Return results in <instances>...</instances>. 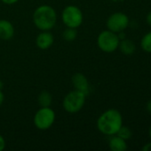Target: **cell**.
<instances>
[{
  "mask_svg": "<svg viewBox=\"0 0 151 151\" xmlns=\"http://www.w3.org/2000/svg\"><path fill=\"white\" fill-rule=\"evenodd\" d=\"M146 109H147V111H148V112L151 114V100H150L148 103H147V104H146Z\"/></svg>",
  "mask_w": 151,
  "mask_h": 151,
  "instance_id": "obj_21",
  "label": "cell"
},
{
  "mask_svg": "<svg viewBox=\"0 0 151 151\" xmlns=\"http://www.w3.org/2000/svg\"><path fill=\"white\" fill-rule=\"evenodd\" d=\"M83 12L76 5L66 6L61 13V19L67 27L77 28L83 22Z\"/></svg>",
  "mask_w": 151,
  "mask_h": 151,
  "instance_id": "obj_5",
  "label": "cell"
},
{
  "mask_svg": "<svg viewBox=\"0 0 151 151\" xmlns=\"http://www.w3.org/2000/svg\"><path fill=\"white\" fill-rule=\"evenodd\" d=\"M120 39L117 33L110 30H104L100 33L97 38V45L106 53H112L118 49Z\"/></svg>",
  "mask_w": 151,
  "mask_h": 151,
  "instance_id": "obj_4",
  "label": "cell"
},
{
  "mask_svg": "<svg viewBox=\"0 0 151 151\" xmlns=\"http://www.w3.org/2000/svg\"><path fill=\"white\" fill-rule=\"evenodd\" d=\"M3 87H4V83H3V81L0 80V90H2Z\"/></svg>",
  "mask_w": 151,
  "mask_h": 151,
  "instance_id": "obj_23",
  "label": "cell"
},
{
  "mask_svg": "<svg viewBox=\"0 0 151 151\" xmlns=\"http://www.w3.org/2000/svg\"><path fill=\"white\" fill-rule=\"evenodd\" d=\"M38 104L41 107H50L52 104V96L48 91H42L38 96Z\"/></svg>",
  "mask_w": 151,
  "mask_h": 151,
  "instance_id": "obj_13",
  "label": "cell"
},
{
  "mask_svg": "<svg viewBox=\"0 0 151 151\" xmlns=\"http://www.w3.org/2000/svg\"><path fill=\"white\" fill-rule=\"evenodd\" d=\"M5 148V141L4 137L0 134V151H3Z\"/></svg>",
  "mask_w": 151,
  "mask_h": 151,
  "instance_id": "obj_17",
  "label": "cell"
},
{
  "mask_svg": "<svg viewBox=\"0 0 151 151\" xmlns=\"http://www.w3.org/2000/svg\"><path fill=\"white\" fill-rule=\"evenodd\" d=\"M146 21H147V23L149 24V26L151 27V12H150L148 13V15H147V17H146Z\"/></svg>",
  "mask_w": 151,
  "mask_h": 151,
  "instance_id": "obj_20",
  "label": "cell"
},
{
  "mask_svg": "<svg viewBox=\"0 0 151 151\" xmlns=\"http://www.w3.org/2000/svg\"><path fill=\"white\" fill-rule=\"evenodd\" d=\"M13 25L6 19H0V39L8 41L14 35Z\"/></svg>",
  "mask_w": 151,
  "mask_h": 151,
  "instance_id": "obj_10",
  "label": "cell"
},
{
  "mask_svg": "<svg viewBox=\"0 0 151 151\" xmlns=\"http://www.w3.org/2000/svg\"><path fill=\"white\" fill-rule=\"evenodd\" d=\"M33 121L37 129L47 130L55 121V112L50 107H41L36 112Z\"/></svg>",
  "mask_w": 151,
  "mask_h": 151,
  "instance_id": "obj_6",
  "label": "cell"
},
{
  "mask_svg": "<svg viewBox=\"0 0 151 151\" xmlns=\"http://www.w3.org/2000/svg\"><path fill=\"white\" fill-rule=\"evenodd\" d=\"M141 47L145 52L151 53V31L143 35V37L142 38Z\"/></svg>",
  "mask_w": 151,
  "mask_h": 151,
  "instance_id": "obj_14",
  "label": "cell"
},
{
  "mask_svg": "<svg viewBox=\"0 0 151 151\" xmlns=\"http://www.w3.org/2000/svg\"><path fill=\"white\" fill-rule=\"evenodd\" d=\"M123 126V117L117 109H109L105 111L97 119L98 130L108 136L117 134Z\"/></svg>",
  "mask_w": 151,
  "mask_h": 151,
  "instance_id": "obj_1",
  "label": "cell"
},
{
  "mask_svg": "<svg viewBox=\"0 0 151 151\" xmlns=\"http://www.w3.org/2000/svg\"><path fill=\"white\" fill-rule=\"evenodd\" d=\"M72 84L76 90H78L85 95L88 96L90 93V85L88 82L87 78L81 73H75L72 76Z\"/></svg>",
  "mask_w": 151,
  "mask_h": 151,
  "instance_id": "obj_8",
  "label": "cell"
},
{
  "mask_svg": "<svg viewBox=\"0 0 151 151\" xmlns=\"http://www.w3.org/2000/svg\"><path fill=\"white\" fill-rule=\"evenodd\" d=\"M142 150L143 151H151V142L148 143V144H145L142 148Z\"/></svg>",
  "mask_w": 151,
  "mask_h": 151,
  "instance_id": "obj_19",
  "label": "cell"
},
{
  "mask_svg": "<svg viewBox=\"0 0 151 151\" xmlns=\"http://www.w3.org/2000/svg\"><path fill=\"white\" fill-rule=\"evenodd\" d=\"M4 94H3L2 90H0V106L2 105V104H3V102H4Z\"/></svg>",
  "mask_w": 151,
  "mask_h": 151,
  "instance_id": "obj_22",
  "label": "cell"
},
{
  "mask_svg": "<svg viewBox=\"0 0 151 151\" xmlns=\"http://www.w3.org/2000/svg\"><path fill=\"white\" fill-rule=\"evenodd\" d=\"M33 22L39 30L49 31L57 22V13L50 5H40L34 11Z\"/></svg>",
  "mask_w": 151,
  "mask_h": 151,
  "instance_id": "obj_2",
  "label": "cell"
},
{
  "mask_svg": "<svg viewBox=\"0 0 151 151\" xmlns=\"http://www.w3.org/2000/svg\"><path fill=\"white\" fill-rule=\"evenodd\" d=\"M149 135H150V137L151 138V127H150V130H149Z\"/></svg>",
  "mask_w": 151,
  "mask_h": 151,
  "instance_id": "obj_24",
  "label": "cell"
},
{
  "mask_svg": "<svg viewBox=\"0 0 151 151\" xmlns=\"http://www.w3.org/2000/svg\"><path fill=\"white\" fill-rule=\"evenodd\" d=\"M118 48L120 49V50L122 51L123 54L128 55V56L133 55L136 50V46H135L134 42L129 39H126V38L120 41Z\"/></svg>",
  "mask_w": 151,
  "mask_h": 151,
  "instance_id": "obj_12",
  "label": "cell"
},
{
  "mask_svg": "<svg viewBox=\"0 0 151 151\" xmlns=\"http://www.w3.org/2000/svg\"><path fill=\"white\" fill-rule=\"evenodd\" d=\"M4 4H9V5H11V4H14L15 3H17L19 0H1Z\"/></svg>",
  "mask_w": 151,
  "mask_h": 151,
  "instance_id": "obj_18",
  "label": "cell"
},
{
  "mask_svg": "<svg viewBox=\"0 0 151 151\" xmlns=\"http://www.w3.org/2000/svg\"><path fill=\"white\" fill-rule=\"evenodd\" d=\"M129 18L124 12H115L107 19V27L114 33L125 31L129 26Z\"/></svg>",
  "mask_w": 151,
  "mask_h": 151,
  "instance_id": "obj_7",
  "label": "cell"
},
{
  "mask_svg": "<svg viewBox=\"0 0 151 151\" xmlns=\"http://www.w3.org/2000/svg\"><path fill=\"white\" fill-rule=\"evenodd\" d=\"M132 134H133V133H132L131 129H130L129 127H124V126L121 127V128L118 130V132H117V136L121 137L122 139H124V140H125V141L129 140V139L132 137Z\"/></svg>",
  "mask_w": 151,
  "mask_h": 151,
  "instance_id": "obj_16",
  "label": "cell"
},
{
  "mask_svg": "<svg viewBox=\"0 0 151 151\" xmlns=\"http://www.w3.org/2000/svg\"><path fill=\"white\" fill-rule=\"evenodd\" d=\"M53 41L54 38L53 34L48 31H43L36 36V44L41 50H47L53 45Z\"/></svg>",
  "mask_w": 151,
  "mask_h": 151,
  "instance_id": "obj_9",
  "label": "cell"
},
{
  "mask_svg": "<svg viewBox=\"0 0 151 151\" xmlns=\"http://www.w3.org/2000/svg\"><path fill=\"white\" fill-rule=\"evenodd\" d=\"M109 146L112 151H125L128 149L126 141L117 136V134L112 135L109 140Z\"/></svg>",
  "mask_w": 151,
  "mask_h": 151,
  "instance_id": "obj_11",
  "label": "cell"
},
{
  "mask_svg": "<svg viewBox=\"0 0 151 151\" xmlns=\"http://www.w3.org/2000/svg\"><path fill=\"white\" fill-rule=\"evenodd\" d=\"M62 36H63V38H64L66 41H69V42L74 41V40L77 38V28L67 27V29L64 30V32H63V34H62Z\"/></svg>",
  "mask_w": 151,
  "mask_h": 151,
  "instance_id": "obj_15",
  "label": "cell"
},
{
  "mask_svg": "<svg viewBox=\"0 0 151 151\" xmlns=\"http://www.w3.org/2000/svg\"><path fill=\"white\" fill-rule=\"evenodd\" d=\"M86 95L78 91L73 90L66 95L63 99L62 106L66 111L69 113H76L78 112L85 105L86 100Z\"/></svg>",
  "mask_w": 151,
  "mask_h": 151,
  "instance_id": "obj_3",
  "label": "cell"
}]
</instances>
